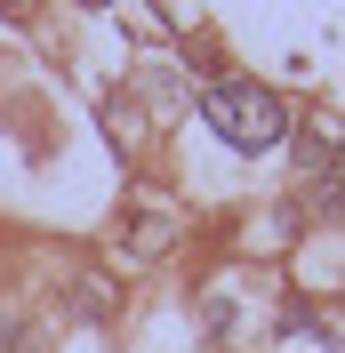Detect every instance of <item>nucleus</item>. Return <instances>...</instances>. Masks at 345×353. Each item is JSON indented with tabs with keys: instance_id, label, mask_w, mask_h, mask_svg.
<instances>
[{
	"instance_id": "nucleus-1",
	"label": "nucleus",
	"mask_w": 345,
	"mask_h": 353,
	"mask_svg": "<svg viewBox=\"0 0 345 353\" xmlns=\"http://www.w3.org/2000/svg\"><path fill=\"white\" fill-rule=\"evenodd\" d=\"M201 121H209L233 153H273L281 137H289L281 97L257 88V81H209V88H201Z\"/></svg>"
},
{
	"instance_id": "nucleus-2",
	"label": "nucleus",
	"mask_w": 345,
	"mask_h": 353,
	"mask_svg": "<svg viewBox=\"0 0 345 353\" xmlns=\"http://www.w3.org/2000/svg\"><path fill=\"white\" fill-rule=\"evenodd\" d=\"M289 153H297V169H329V161L345 153V129H337V121H305Z\"/></svg>"
},
{
	"instance_id": "nucleus-3",
	"label": "nucleus",
	"mask_w": 345,
	"mask_h": 353,
	"mask_svg": "<svg viewBox=\"0 0 345 353\" xmlns=\"http://www.w3.org/2000/svg\"><path fill=\"white\" fill-rule=\"evenodd\" d=\"M329 353H345V337H329Z\"/></svg>"
}]
</instances>
